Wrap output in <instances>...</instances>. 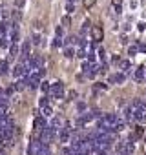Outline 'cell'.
Wrapping results in <instances>:
<instances>
[{
    "label": "cell",
    "mask_w": 146,
    "mask_h": 155,
    "mask_svg": "<svg viewBox=\"0 0 146 155\" xmlns=\"http://www.w3.org/2000/svg\"><path fill=\"white\" fill-rule=\"evenodd\" d=\"M91 37H93V40H95V42H100V40H102V37H104V33H102V27L95 26V27L91 29Z\"/></svg>",
    "instance_id": "obj_1"
},
{
    "label": "cell",
    "mask_w": 146,
    "mask_h": 155,
    "mask_svg": "<svg viewBox=\"0 0 146 155\" xmlns=\"http://www.w3.org/2000/svg\"><path fill=\"white\" fill-rule=\"evenodd\" d=\"M9 38H11L13 42H17V40H18V26H17V24L11 26V29H9Z\"/></svg>",
    "instance_id": "obj_2"
},
{
    "label": "cell",
    "mask_w": 146,
    "mask_h": 155,
    "mask_svg": "<svg viewBox=\"0 0 146 155\" xmlns=\"http://www.w3.org/2000/svg\"><path fill=\"white\" fill-rule=\"evenodd\" d=\"M51 91H53V95H55V97H62V93H64V88H62V84H60V82H57V84L53 86V89H51Z\"/></svg>",
    "instance_id": "obj_3"
},
{
    "label": "cell",
    "mask_w": 146,
    "mask_h": 155,
    "mask_svg": "<svg viewBox=\"0 0 146 155\" xmlns=\"http://www.w3.org/2000/svg\"><path fill=\"white\" fill-rule=\"evenodd\" d=\"M135 80H137V82L144 80V68H142V66H139L137 71H135Z\"/></svg>",
    "instance_id": "obj_4"
},
{
    "label": "cell",
    "mask_w": 146,
    "mask_h": 155,
    "mask_svg": "<svg viewBox=\"0 0 146 155\" xmlns=\"http://www.w3.org/2000/svg\"><path fill=\"white\" fill-rule=\"evenodd\" d=\"M111 4H113V7H115V11H117V15H121V11H122V0H111Z\"/></svg>",
    "instance_id": "obj_5"
},
{
    "label": "cell",
    "mask_w": 146,
    "mask_h": 155,
    "mask_svg": "<svg viewBox=\"0 0 146 155\" xmlns=\"http://www.w3.org/2000/svg\"><path fill=\"white\" fill-rule=\"evenodd\" d=\"M29 55V42H26L24 46H22V58H26Z\"/></svg>",
    "instance_id": "obj_6"
},
{
    "label": "cell",
    "mask_w": 146,
    "mask_h": 155,
    "mask_svg": "<svg viewBox=\"0 0 146 155\" xmlns=\"http://www.w3.org/2000/svg\"><path fill=\"white\" fill-rule=\"evenodd\" d=\"M82 4H84V7H86V9H90V7L95 6V0H82Z\"/></svg>",
    "instance_id": "obj_7"
},
{
    "label": "cell",
    "mask_w": 146,
    "mask_h": 155,
    "mask_svg": "<svg viewBox=\"0 0 146 155\" xmlns=\"http://www.w3.org/2000/svg\"><path fill=\"white\" fill-rule=\"evenodd\" d=\"M122 80H124V75H122V73L113 75V77H111V82H122Z\"/></svg>",
    "instance_id": "obj_8"
},
{
    "label": "cell",
    "mask_w": 146,
    "mask_h": 155,
    "mask_svg": "<svg viewBox=\"0 0 146 155\" xmlns=\"http://www.w3.org/2000/svg\"><path fill=\"white\" fill-rule=\"evenodd\" d=\"M119 66H121V69H128V68H130V62H128V60H121Z\"/></svg>",
    "instance_id": "obj_9"
},
{
    "label": "cell",
    "mask_w": 146,
    "mask_h": 155,
    "mask_svg": "<svg viewBox=\"0 0 146 155\" xmlns=\"http://www.w3.org/2000/svg\"><path fill=\"white\" fill-rule=\"evenodd\" d=\"M24 4H26V0H15V6H17V9L24 7Z\"/></svg>",
    "instance_id": "obj_10"
},
{
    "label": "cell",
    "mask_w": 146,
    "mask_h": 155,
    "mask_svg": "<svg viewBox=\"0 0 146 155\" xmlns=\"http://www.w3.org/2000/svg\"><path fill=\"white\" fill-rule=\"evenodd\" d=\"M17 53H18V46H17V42H13V46H11V55L15 57Z\"/></svg>",
    "instance_id": "obj_11"
},
{
    "label": "cell",
    "mask_w": 146,
    "mask_h": 155,
    "mask_svg": "<svg viewBox=\"0 0 146 155\" xmlns=\"http://www.w3.org/2000/svg\"><path fill=\"white\" fill-rule=\"evenodd\" d=\"M88 29H90V22L86 20V22H84V26H82V35H86V33H88Z\"/></svg>",
    "instance_id": "obj_12"
},
{
    "label": "cell",
    "mask_w": 146,
    "mask_h": 155,
    "mask_svg": "<svg viewBox=\"0 0 146 155\" xmlns=\"http://www.w3.org/2000/svg\"><path fill=\"white\" fill-rule=\"evenodd\" d=\"M69 24H71V20H69V17H64V18H62V26H66V27H68Z\"/></svg>",
    "instance_id": "obj_13"
},
{
    "label": "cell",
    "mask_w": 146,
    "mask_h": 155,
    "mask_svg": "<svg viewBox=\"0 0 146 155\" xmlns=\"http://www.w3.org/2000/svg\"><path fill=\"white\" fill-rule=\"evenodd\" d=\"M6 69H7V62H0V71L6 73Z\"/></svg>",
    "instance_id": "obj_14"
},
{
    "label": "cell",
    "mask_w": 146,
    "mask_h": 155,
    "mask_svg": "<svg viewBox=\"0 0 146 155\" xmlns=\"http://www.w3.org/2000/svg\"><path fill=\"white\" fill-rule=\"evenodd\" d=\"M60 42H62V38H60V37H57V38L53 40V46H55V48H59V46H60Z\"/></svg>",
    "instance_id": "obj_15"
},
{
    "label": "cell",
    "mask_w": 146,
    "mask_h": 155,
    "mask_svg": "<svg viewBox=\"0 0 146 155\" xmlns=\"http://www.w3.org/2000/svg\"><path fill=\"white\" fill-rule=\"evenodd\" d=\"M135 137H142V128H141V126L135 130Z\"/></svg>",
    "instance_id": "obj_16"
},
{
    "label": "cell",
    "mask_w": 146,
    "mask_h": 155,
    "mask_svg": "<svg viewBox=\"0 0 146 155\" xmlns=\"http://www.w3.org/2000/svg\"><path fill=\"white\" fill-rule=\"evenodd\" d=\"M137 51H139V49H137V46H132V48H130V55H135Z\"/></svg>",
    "instance_id": "obj_17"
},
{
    "label": "cell",
    "mask_w": 146,
    "mask_h": 155,
    "mask_svg": "<svg viewBox=\"0 0 146 155\" xmlns=\"http://www.w3.org/2000/svg\"><path fill=\"white\" fill-rule=\"evenodd\" d=\"M13 18H15V20L20 18V11H18V9H15V11H13Z\"/></svg>",
    "instance_id": "obj_18"
},
{
    "label": "cell",
    "mask_w": 146,
    "mask_h": 155,
    "mask_svg": "<svg viewBox=\"0 0 146 155\" xmlns=\"http://www.w3.org/2000/svg\"><path fill=\"white\" fill-rule=\"evenodd\" d=\"M66 9H68V13H71V11H73V2H68Z\"/></svg>",
    "instance_id": "obj_19"
},
{
    "label": "cell",
    "mask_w": 146,
    "mask_h": 155,
    "mask_svg": "<svg viewBox=\"0 0 146 155\" xmlns=\"http://www.w3.org/2000/svg\"><path fill=\"white\" fill-rule=\"evenodd\" d=\"M137 49H139V51H146V46H144V44H137Z\"/></svg>",
    "instance_id": "obj_20"
},
{
    "label": "cell",
    "mask_w": 146,
    "mask_h": 155,
    "mask_svg": "<svg viewBox=\"0 0 146 155\" xmlns=\"http://www.w3.org/2000/svg\"><path fill=\"white\" fill-rule=\"evenodd\" d=\"M66 57H73V49H66Z\"/></svg>",
    "instance_id": "obj_21"
},
{
    "label": "cell",
    "mask_w": 146,
    "mask_h": 155,
    "mask_svg": "<svg viewBox=\"0 0 146 155\" xmlns=\"http://www.w3.org/2000/svg\"><path fill=\"white\" fill-rule=\"evenodd\" d=\"M57 37L62 38V27H57Z\"/></svg>",
    "instance_id": "obj_22"
},
{
    "label": "cell",
    "mask_w": 146,
    "mask_h": 155,
    "mask_svg": "<svg viewBox=\"0 0 146 155\" xmlns=\"http://www.w3.org/2000/svg\"><path fill=\"white\" fill-rule=\"evenodd\" d=\"M95 88H97V89H104L106 86H104V84H95Z\"/></svg>",
    "instance_id": "obj_23"
},
{
    "label": "cell",
    "mask_w": 146,
    "mask_h": 155,
    "mask_svg": "<svg viewBox=\"0 0 146 155\" xmlns=\"http://www.w3.org/2000/svg\"><path fill=\"white\" fill-rule=\"evenodd\" d=\"M137 27H139V31H144V24H142V22H139V26H137Z\"/></svg>",
    "instance_id": "obj_24"
},
{
    "label": "cell",
    "mask_w": 146,
    "mask_h": 155,
    "mask_svg": "<svg viewBox=\"0 0 146 155\" xmlns=\"http://www.w3.org/2000/svg\"><path fill=\"white\" fill-rule=\"evenodd\" d=\"M69 2H75V0H69Z\"/></svg>",
    "instance_id": "obj_25"
}]
</instances>
